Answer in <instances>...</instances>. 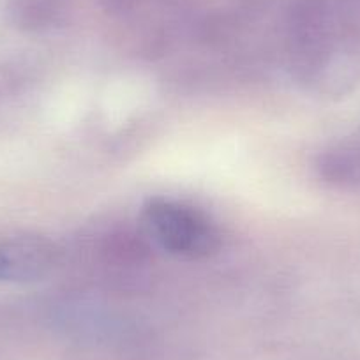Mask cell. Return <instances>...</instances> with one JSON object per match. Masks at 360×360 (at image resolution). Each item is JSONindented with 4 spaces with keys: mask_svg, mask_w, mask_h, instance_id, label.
Returning <instances> with one entry per match:
<instances>
[{
    "mask_svg": "<svg viewBox=\"0 0 360 360\" xmlns=\"http://www.w3.org/2000/svg\"><path fill=\"white\" fill-rule=\"evenodd\" d=\"M143 221L155 242L179 258H210L223 244L219 226L203 210L179 200L150 198L143 205Z\"/></svg>",
    "mask_w": 360,
    "mask_h": 360,
    "instance_id": "obj_1",
    "label": "cell"
},
{
    "mask_svg": "<svg viewBox=\"0 0 360 360\" xmlns=\"http://www.w3.org/2000/svg\"><path fill=\"white\" fill-rule=\"evenodd\" d=\"M39 252L34 245L0 248V281H20L39 274L44 263Z\"/></svg>",
    "mask_w": 360,
    "mask_h": 360,
    "instance_id": "obj_2",
    "label": "cell"
}]
</instances>
